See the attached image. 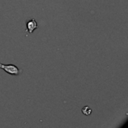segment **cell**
Instances as JSON below:
<instances>
[{"label": "cell", "instance_id": "6da1fadb", "mask_svg": "<svg viewBox=\"0 0 128 128\" xmlns=\"http://www.w3.org/2000/svg\"><path fill=\"white\" fill-rule=\"evenodd\" d=\"M0 69L4 70L10 75L19 76L22 73V70L21 68H17L14 64H3L0 63Z\"/></svg>", "mask_w": 128, "mask_h": 128}, {"label": "cell", "instance_id": "7a4b0ae2", "mask_svg": "<svg viewBox=\"0 0 128 128\" xmlns=\"http://www.w3.org/2000/svg\"><path fill=\"white\" fill-rule=\"evenodd\" d=\"M26 26H27V32H28L29 34L32 33L36 28H38V23H37V22L35 21L34 19H32V20H28V21L26 22Z\"/></svg>", "mask_w": 128, "mask_h": 128}, {"label": "cell", "instance_id": "3957f363", "mask_svg": "<svg viewBox=\"0 0 128 128\" xmlns=\"http://www.w3.org/2000/svg\"><path fill=\"white\" fill-rule=\"evenodd\" d=\"M82 112L84 115L86 116H90L91 113L92 112V110L89 107V106H85L82 108Z\"/></svg>", "mask_w": 128, "mask_h": 128}]
</instances>
